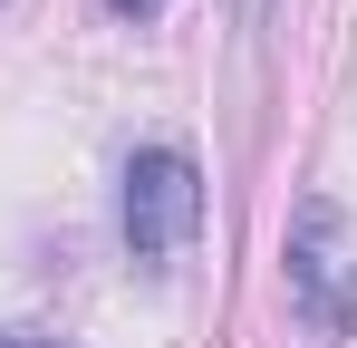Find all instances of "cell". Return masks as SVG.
Returning a JSON list of instances; mask_svg holds the SVG:
<instances>
[{
  "label": "cell",
  "mask_w": 357,
  "mask_h": 348,
  "mask_svg": "<svg viewBox=\"0 0 357 348\" xmlns=\"http://www.w3.org/2000/svg\"><path fill=\"white\" fill-rule=\"evenodd\" d=\"M280 281H290V310L319 329V339H348L357 329V252H348V213H338L328 194H309L290 213Z\"/></svg>",
  "instance_id": "cell-1"
},
{
  "label": "cell",
  "mask_w": 357,
  "mask_h": 348,
  "mask_svg": "<svg viewBox=\"0 0 357 348\" xmlns=\"http://www.w3.org/2000/svg\"><path fill=\"white\" fill-rule=\"evenodd\" d=\"M116 223H126V252H135V261H174L183 242L203 232V165H193L183 145H135V155H126Z\"/></svg>",
  "instance_id": "cell-2"
},
{
  "label": "cell",
  "mask_w": 357,
  "mask_h": 348,
  "mask_svg": "<svg viewBox=\"0 0 357 348\" xmlns=\"http://www.w3.org/2000/svg\"><path fill=\"white\" fill-rule=\"evenodd\" d=\"M107 10H116V20H155L165 0H107Z\"/></svg>",
  "instance_id": "cell-3"
},
{
  "label": "cell",
  "mask_w": 357,
  "mask_h": 348,
  "mask_svg": "<svg viewBox=\"0 0 357 348\" xmlns=\"http://www.w3.org/2000/svg\"><path fill=\"white\" fill-rule=\"evenodd\" d=\"M0 348H59V339H39V329H0Z\"/></svg>",
  "instance_id": "cell-4"
},
{
  "label": "cell",
  "mask_w": 357,
  "mask_h": 348,
  "mask_svg": "<svg viewBox=\"0 0 357 348\" xmlns=\"http://www.w3.org/2000/svg\"><path fill=\"white\" fill-rule=\"evenodd\" d=\"M241 20H251V29H261V20H271V0H241Z\"/></svg>",
  "instance_id": "cell-5"
}]
</instances>
